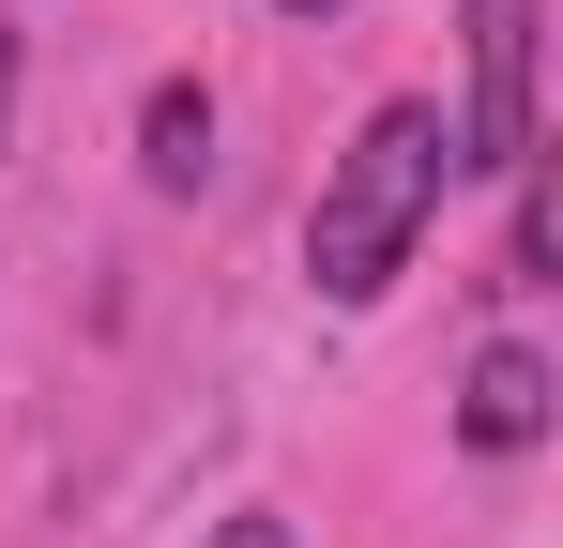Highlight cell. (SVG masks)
Returning a JSON list of instances; mask_svg holds the SVG:
<instances>
[{
	"instance_id": "obj_1",
	"label": "cell",
	"mask_w": 563,
	"mask_h": 548,
	"mask_svg": "<svg viewBox=\"0 0 563 548\" xmlns=\"http://www.w3.org/2000/svg\"><path fill=\"white\" fill-rule=\"evenodd\" d=\"M442 183H457V122H442L427 91L366 107V138L335 153L320 213H305V274H320V305H380V289L411 274V229L442 213Z\"/></svg>"
},
{
	"instance_id": "obj_2",
	"label": "cell",
	"mask_w": 563,
	"mask_h": 548,
	"mask_svg": "<svg viewBox=\"0 0 563 548\" xmlns=\"http://www.w3.org/2000/svg\"><path fill=\"white\" fill-rule=\"evenodd\" d=\"M457 31H472V107H457V168H533V0H457Z\"/></svg>"
},
{
	"instance_id": "obj_3",
	"label": "cell",
	"mask_w": 563,
	"mask_h": 548,
	"mask_svg": "<svg viewBox=\"0 0 563 548\" xmlns=\"http://www.w3.org/2000/svg\"><path fill=\"white\" fill-rule=\"evenodd\" d=\"M549 412H563V381H549V351H472V381H457V442L472 457H518V442H549Z\"/></svg>"
},
{
	"instance_id": "obj_4",
	"label": "cell",
	"mask_w": 563,
	"mask_h": 548,
	"mask_svg": "<svg viewBox=\"0 0 563 548\" xmlns=\"http://www.w3.org/2000/svg\"><path fill=\"white\" fill-rule=\"evenodd\" d=\"M137 183H153V198H198V183H213V91L198 77H168L137 107Z\"/></svg>"
},
{
	"instance_id": "obj_5",
	"label": "cell",
	"mask_w": 563,
	"mask_h": 548,
	"mask_svg": "<svg viewBox=\"0 0 563 548\" xmlns=\"http://www.w3.org/2000/svg\"><path fill=\"white\" fill-rule=\"evenodd\" d=\"M503 289H563V213H549V153L518 168V229H503Z\"/></svg>"
},
{
	"instance_id": "obj_6",
	"label": "cell",
	"mask_w": 563,
	"mask_h": 548,
	"mask_svg": "<svg viewBox=\"0 0 563 548\" xmlns=\"http://www.w3.org/2000/svg\"><path fill=\"white\" fill-rule=\"evenodd\" d=\"M0 138H15V15H0Z\"/></svg>"
},
{
	"instance_id": "obj_7",
	"label": "cell",
	"mask_w": 563,
	"mask_h": 548,
	"mask_svg": "<svg viewBox=\"0 0 563 548\" xmlns=\"http://www.w3.org/2000/svg\"><path fill=\"white\" fill-rule=\"evenodd\" d=\"M213 548H289V534H275V518H229V534H213Z\"/></svg>"
},
{
	"instance_id": "obj_8",
	"label": "cell",
	"mask_w": 563,
	"mask_h": 548,
	"mask_svg": "<svg viewBox=\"0 0 563 548\" xmlns=\"http://www.w3.org/2000/svg\"><path fill=\"white\" fill-rule=\"evenodd\" d=\"M289 15H335V0H289Z\"/></svg>"
}]
</instances>
